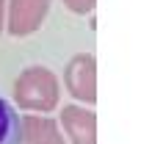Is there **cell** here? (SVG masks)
Masks as SVG:
<instances>
[{
    "label": "cell",
    "instance_id": "cell-1",
    "mask_svg": "<svg viewBox=\"0 0 152 144\" xmlns=\"http://www.w3.org/2000/svg\"><path fill=\"white\" fill-rule=\"evenodd\" d=\"M11 97H14V105L28 114H47L61 100V86L53 69L33 64L17 75Z\"/></svg>",
    "mask_w": 152,
    "mask_h": 144
},
{
    "label": "cell",
    "instance_id": "cell-2",
    "mask_svg": "<svg viewBox=\"0 0 152 144\" xmlns=\"http://www.w3.org/2000/svg\"><path fill=\"white\" fill-rule=\"evenodd\" d=\"M64 86L77 103H97V58L91 53H77L64 67Z\"/></svg>",
    "mask_w": 152,
    "mask_h": 144
},
{
    "label": "cell",
    "instance_id": "cell-3",
    "mask_svg": "<svg viewBox=\"0 0 152 144\" xmlns=\"http://www.w3.org/2000/svg\"><path fill=\"white\" fill-rule=\"evenodd\" d=\"M50 0H8L6 6V31L11 36H31L47 20Z\"/></svg>",
    "mask_w": 152,
    "mask_h": 144
},
{
    "label": "cell",
    "instance_id": "cell-4",
    "mask_svg": "<svg viewBox=\"0 0 152 144\" xmlns=\"http://www.w3.org/2000/svg\"><path fill=\"white\" fill-rule=\"evenodd\" d=\"M58 130L69 144H97V116L83 105H64Z\"/></svg>",
    "mask_w": 152,
    "mask_h": 144
},
{
    "label": "cell",
    "instance_id": "cell-5",
    "mask_svg": "<svg viewBox=\"0 0 152 144\" xmlns=\"http://www.w3.org/2000/svg\"><path fill=\"white\" fill-rule=\"evenodd\" d=\"M20 130H22V144H66V139L61 136L58 122L50 116H20Z\"/></svg>",
    "mask_w": 152,
    "mask_h": 144
},
{
    "label": "cell",
    "instance_id": "cell-6",
    "mask_svg": "<svg viewBox=\"0 0 152 144\" xmlns=\"http://www.w3.org/2000/svg\"><path fill=\"white\" fill-rule=\"evenodd\" d=\"M0 144H22L20 114L6 97H0Z\"/></svg>",
    "mask_w": 152,
    "mask_h": 144
},
{
    "label": "cell",
    "instance_id": "cell-7",
    "mask_svg": "<svg viewBox=\"0 0 152 144\" xmlns=\"http://www.w3.org/2000/svg\"><path fill=\"white\" fill-rule=\"evenodd\" d=\"M72 14H91V8L97 6V0H61Z\"/></svg>",
    "mask_w": 152,
    "mask_h": 144
},
{
    "label": "cell",
    "instance_id": "cell-8",
    "mask_svg": "<svg viewBox=\"0 0 152 144\" xmlns=\"http://www.w3.org/2000/svg\"><path fill=\"white\" fill-rule=\"evenodd\" d=\"M6 31V0H0V36Z\"/></svg>",
    "mask_w": 152,
    "mask_h": 144
}]
</instances>
